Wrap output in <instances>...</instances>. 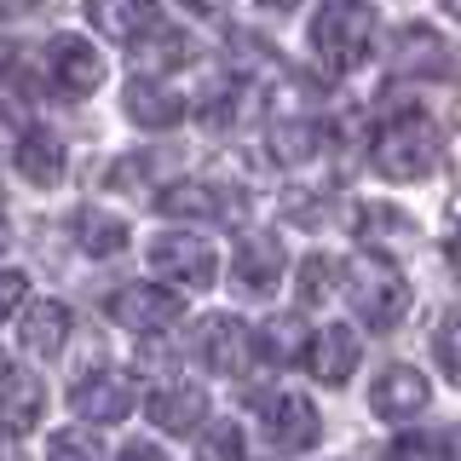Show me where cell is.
I'll return each mask as SVG.
<instances>
[{"instance_id":"cell-1","label":"cell","mask_w":461,"mask_h":461,"mask_svg":"<svg viewBox=\"0 0 461 461\" xmlns=\"http://www.w3.org/2000/svg\"><path fill=\"white\" fill-rule=\"evenodd\" d=\"M312 52L329 76H352L375 52V6L369 0H329L312 18Z\"/></svg>"},{"instance_id":"cell-2","label":"cell","mask_w":461,"mask_h":461,"mask_svg":"<svg viewBox=\"0 0 461 461\" xmlns=\"http://www.w3.org/2000/svg\"><path fill=\"white\" fill-rule=\"evenodd\" d=\"M340 288L352 300V312L364 317L369 329H393L403 312H410V283H403L398 266H386L381 254H357L352 266H340Z\"/></svg>"},{"instance_id":"cell-3","label":"cell","mask_w":461,"mask_h":461,"mask_svg":"<svg viewBox=\"0 0 461 461\" xmlns=\"http://www.w3.org/2000/svg\"><path fill=\"white\" fill-rule=\"evenodd\" d=\"M438 156H444V144H438V127H432L427 115H393V122L375 133V167L398 185L427 179V173L438 167Z\"/></svg>"},{"instance_id":"cell-4","label":"cell","mask_w":461,"mask_h":461,"mask_svg":"<svg viewBox=\"0 0 461 461\" xmlns=\"http://www.w3.org/2000/svg\"><path fill=\"white\" fill-rule=\"evenodd\" d=\"M259 415V432H266V444L277 456H300L317 444V432H323V421H317V403L300 398V393H266L254 403Z\"/></svg>"},{"instance_id":"cell-5","label":"cell","mask_w":461,"mask_h":461,"mask_svg":"<svg viewBox=\"0 0 461 461\" xmlns=\"http://www.w3.org/2000/svg\"><path fill=\"white\" fill-rule=\"evenodd\" d=\"M191 352H196V364L213 369V375H242L249 357H254V340H249V329H242L230 312H208L191 329Z\"/></svg>"},{"instance_id":"cell-6","label":"cell","mask_w":461,"mask_h":461,"mask_svg":"<svg viewBox=\"0 0 461 461\" xmlns=\"http://www.w3.org/2000/svg\"><path fill=\"white\" fill-rule=\"evenodd\" d=\"M110 317L122 329H133V335H162V329H173L185 317V300L156 283H127L110 294Z\"/></svg>"},{"instance_id":"cell-7","label":"cell","mask_w":461,"mask_h":461,"mask_svg":"<svg viewBox=\"0 0 461 461\" xmlns=\"http://www.w3.org/2000/svg\"><path fill=\"white\" fill-rule=\"evenodd\" d=\"M150 266L162 271L167 283H185V288H208L213 283V242L208 237H191V230H167V237H156L150 249Z\"/></svg>"},{"instance_id":"cell-8","label":"cell","mask_w":461,"mask_h":461,"mask_svg":"<svg viewBox=\"0 0 461 461\" xmlns=\"http://www.w3.org/2000/svg\"><path fill=\"white\" fill-rule=\"evenodd\" d=\"M98 81H104V64H98L93 41L58 35L47 47V86L58 98H86V93H98Z\"/></svg>"},{"instance_id":"cell-9","label":"cell","mask_w":461,"mask_h":461,"mask_svg":"<svg viewBox=\"0 0 461 461\" xmlns=\"http://www.w3.org/2000/svg\"><path fill=\"white\" fill-rule=\"evenodd\" d=\"M41 410H47V386H41V375L23 369L18 357H6V364H0V432H6V438L35 432Z\"/></svg>"},{"instance_id":"cell-10","label":"cell","mask_w":461,"mask_h":461,"mask_svg":"<svg viewBox=\"0 0 461 461\" xmlns=\"http://www.w3.org/2000/svg\"><path fill=\"white\" fill-rule=\"evenodd\" d=\"M69 403H76V415H86V421L110 427L139 403V393H133V381H127L122 369H86L81 381L69 386Z\"/></svg>"},{"instance_id":"cell-11","label":"cell","mask_w":461,"mask_h":461,"mask_svg":"<svg viewBox=\"0 0 461 461\" xmlns=\"http://www.w3.org/2000/svg\"><path fill=\"white\" fill-rule=\"evenodd\" d=\"M427 403H432V386H427V375L410 369V364L381 369L375 386H369V410L381 415V421H415Z\"/></svg>"},{"instance_id":"cell-12","label":"cell","mask_w":461,"mask_h":461,"mask_svg":"<svg viewBox=\"0 0 461 461\" xmlns=\"http://www.w3.org/2000/svg\"><path fill=\"white\" fill-rule=\"evenodd\" d=\"M393 76L398 81H444L450 76V41L438 29H398L393 41Z\"/></svg>"},{"instance_id":"cell-13","label":"cell","mask_w":461,"mask_h":461,"mask_svg":"<svg viewBox=\"0 0 461 461\" xmlns=\"http://www.w3.org/2000/svg\"><path fill=\"white\" fill-rule=\"evenodd\" d=\"M357 357H364L357 335H352V329H340V323H329L323 335H312V340H306L300 364H306L323 386H346V381H352V369H357Z\"/></svg>"},{"instance_id":"cell-14","label":"cell","mask_w":461,"mask_h":461,"mask_svg":"<svg viewBox=\"0 0 461 461\" xmlns=\"http://www.w3.org/2000/svg\"><path fill=\"white\" fill-rule=\"evenodd\" d=\"M144 415H150L162 432H196L208 421V393L191 386V381H167V386H156V393L144 398Z\"/></svg>"},{"instance_id":"cell-15","label":"cell","mask_w":461,"mask_h":461,"mask_svg":"<svg viewBox=\"0 0 461 461\" xmlns=\"http://www.w3.org/2000/svg\"><path fill=\"white\" fill-rule=\"evenodd\" d=\"M12 167L23 173L29 185H58L64 179V167H69V156H64V139L52 133V127H23V139L12 144Z\"/></svg>"},{"instance_id":"cell-16","label":"cell","mask_w":461,"mask_h":461,"mask_svg":"<svg viewBox=\"0 0 461 461\" xmlns=\"http://www.w3.org/2000/svg\"><path fill=\"white\" fill-rule=\"evenodd\" d=\"M283 266H288L283 237H271V230H249V237L237 242V254H230V271H237L242 288H271V283H283Z\"/></svg>"},{"instance_id":"cell-17","label":"cell","mask_w":461,"mask_h":461,"mask_svg":"<svg viewBox=\"0 0 461 461\" xmlns=\"http://www.w3.org/2000/svg\"><path fill=\"white\" fill-rule=\"evenodd\" d=\"M18 340L23 352L35 357H58L69 340V306H58V300H35V306L18 312Z\"/></svg>"},{"instance_id":"cell-18","label":"cell","mask_w":461,"mask_h":461,"mask_svg":"<svg viewBox=\"0 0 461 461\" xmlns=\"http://www.w3.org/2000/svg\"><path fill=\"white\" fill-rule=\"evenodd\" d=\"M122 104H127V115H133L139 127H150V133H167V127H179V115H185V98L167 93L162 76H139L127 86Z\"/></svg>"},{"instance_id":"cell-19","label":"cell","mask_w":461,"mask_h":461,"mask_svg":"<svg viewBox=\"0 0 461 461\" xmlns=\"http://www.w3.org/2000/svg\"><path fill=\"white\" fill-rule=\"evenodd\" d=\"M86 18H93L98 35L127 47V41H139L156 23V0H86Z\"/></svg>"},{"instance_id":"cell-20","label":"cell","mask_w":461,"mask_h":461,"mask_svg":"<svg viewBox=\"0 0 461 461\" xmlns=\"http://www.w3.org/2000/svg\"><path fill=\"white\" fill-rule=\"evenodd\" d=\"M127 47H133L139 76H167V69H179L185 58H191V41H185L179 29H162V23H150L139 41H127Z\"/></svg>"},{"instance_id":"cell-21","label":"cell","mask_w":461,"mask_h":461,"mask_svg":"<svg viewBox=\"0 0 461 461\" xmlns=\"http://www.w3.org/2000/svg\"><path fill=\"white\" fill-rule=\"evenodd\" d=\"M254 340V357H266L271 369H288V364H300V352H306V329H300V317H271Z\"/></svg>"},{"instance_id":"cell-22","label":"cell","mask_w":461,"mask_h":461,"mask_svg":"<svg viewBox=\"0 0 461 461\" xmlns=\"http://www.w3.org/2000/svg\"><path fill=\"white\" fill-rule=\"evenodd\" d=\"M357 230H364L375 249H410V242H415V220L403 208H393V202H375V208H364Z\"/></svg>"},{"instance_id":"cell-23","label":"cell","mask_w":461,"mask_h":461,"mask_svg":"<svg viewBox=\"0 0 461 461\" xmlns=\"http://www.w3.org/2000/svg\"><path fill=\"white\" fill-rule=\"evenodd\" d=\"M323 150V127L317 122H277L271 127V156H277L283 167H300V162H312V156Z\"/></svg>"},{"instance_id":"cell-24","label":"cell","mask_w":461,"mask_h":461,"mask_svg":"<svg viewBox=\"0 0 461 461\" xmlns=\"http://www.w3.org/2000/svg\"><path fill=\"white\" fill-rule=\"evenodd\" d=\"M162 213L167 220H220V191L202 179H185L173 191H162Z\"/></svg>"},{"instance_id":"cell-25","label":"cell","mask_w":461,"mask_h":461,"mask_svg":"<svg viewBox=\"0 0 461 461\" xmlns=\"http://www.w3.org/2000/svg\"><path fill=\"white\" fill-rule=\"evenodd\" d=\"M76 237H81V249H86V254H98V259H104V254H122L133 230H127V220H115V213L86 208L81 220H76Z\"/></svg>"},{"instance_id":"cell-26","label":"cell","mask_w":461,"mask_h":461,"mask_svg":"<svg viewBox=\"0 0 461 461\" xmlns=\"http://www.w3.org/2000/svg\"><path fill=\"white\" fill-rule=\"evenodd\" d=\"M393 461H456V438L444 427H421V432H403L393 444Z\"/></svg>"},{"instance_id":"cell-27","label":"cell","mask_w":461,"mask_h":461,"mask_svg":"<svg viewBox=\"0 0 461 461\" xmlns=\"http://www.w3.org/2000/svg\"><path fill=\"white\" fill-rule=\"evenodd\" d=\"M340 288V259H329V254H312V259H300V300L306 306H317V300H329Z\"/></svg>"},{"instance_id":"cell-28","label":"cell","mask_w":461,"mask_h":461,"mask_svg":"<svg viewBox=\"0 0 461 461\" xmlns=\"http://www.w3.org/2000/svg\"><path fill=\"white\" fill-rule=\"evenodd\" d=\"M98 450H104V444H98L86 427H58L52 444H47V461H104Z\"/></svg>"},{"instance_id":"cell-29","label":"cell","mask_w":461,"mask_h":461,"mask_svg":"<svg viewBox=\"0 0 461 461\" xmlns=\"http://www.w3.org/2000/svg\"><path fill=\"white\" fill-rule=\"evenodd\" d=\"M196 461H249V456H242V432H237V421H220V427L202 432Z\"/></svg>"},{"instance_id":"cell-30","label":"cell","mask_w":461,"mask_h":461,"mask_svg":"<svg viewBox=\"0 0 461 461\" xmlns=\"http://www.w3.org/2000/svg\"><path fill=\"white\" fill-rule=\"evenodd\" d=\"M23 306H29V277L23 271H0V317H12Z\"/></svg>"},{"instance_id":"cell-31","label":"cell","mask_w":461,"mask_h":461,"mask_svg":"<svg viewBox=\"0 0 461 461\" xmlns=\"http://www.w3.org/2000/svg\"><path fill=\"white\" fill-rule=\"evenodd\" d=\"M23 127H29V122H23V110H18V104H0V156H6L12 144L23 139Z\"/></svg>"},{"instance_id":"cell-32","label":"cell","mask_w":461,"mask_h":461,"mask_svg":"<svg viewBox=\"0 0 461 461\" xmlns=\"http://www.w3.org/2000/svg\"><path fill=\"white\" fill-rule=\"evenodd\" d=\"M432 352H438V369L444 375H456V323H450V317H444L438 335H432Z\"/></svg>"},{"instance_id":"cell-33","label":"cell","mask_w":461,"mask_h":461,"mask_svg":"<svg viewBox=\"0 0 461 461\" xmlns=\"http://www.w3.org/2000/svg\"><path fill=\"white\" fill-rule=\"evenodd\" d=\"M47 0H0V23H18V18H35Z\"/></svg>"},{"instance_id":"cell-34","label":"cell","mask_w":461,"mask_h":461,"mask_svg":"<svg viewBox=\"0 0 461 461\" xmlns=\"http://www.w3.org/2000/svg\"><path fill=\"white\" fill-rule=\"evenodd\" d=\"M115 461H167V456L156 450V444H127V450L115 456Z\"/></svg>"},{"instance_id":"cell-35","label":"cell","mask_w":461,"mask_h":461,"mask_svg":"<svg viewBox=\"0 0 461 461\" xmlns=\"http://www.w3.org/2000/svg\"><path fill=\"white\" fill-rule=\"evenodd\" d=\"M230 6V0H191V12H208V18H213V12H225Z\"/></svg>"},{"instance_id":"cell-36","label":"cell","mask_w":461,"mask_h":461,"mask_svg":"<svg viewBox=\"0 0 461 461\" xmlns=\"http://www.w3.org/2000/svg\"><path fill=\"white\" fill-rule=\"evenodd\" d=\"M266 12H288V6H300V0H259Z\"/></svg>"},{"instance_id":"cell-37","label":"cell","mask_w":461,"mask_h":461,"mask_svg":"<svg viewBox=\"0 0 461 461\" xmlns=\"http://www.w3.org/2000/svg\"><path fill=\"white\" fill-rule=\"evenodd\" d=\"M6 237H12V230H6V220H0V254H6Z\"/></svg>"},{"instance_id":"cell-38","label":"cell","mask_w":461,"mask_h":461,"mask_svg":"<svg viewBox=\"0 0 461 461\" xmlns=\"http://www.w3.org/2000/svg\"><path fill=\"white\" fill-rule=\"evenodd\" d=\"M438 6H444V12H456V0H438Z\"/></svg>"}]
</instances>
